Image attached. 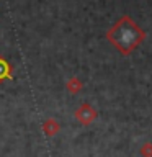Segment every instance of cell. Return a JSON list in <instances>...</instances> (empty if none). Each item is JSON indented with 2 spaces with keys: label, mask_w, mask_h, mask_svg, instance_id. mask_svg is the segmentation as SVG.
I'll return each mask as SVG.
<instances>
[{
  "label": "cell",
  "mask_w": 152,
  "mask_h": 157,
  "mask_svg": "<svg viewBox=\"0 0 152 157\" xmlns=\"http://www.w3.org/2000/svg\"><path fill=\"white\" fill-rule=\"evenodd\" d=\"M69 87H70V90H72V93H74L77 88H80V82H77L75 78H72V80L69 82Z\"/></svg>",
  "instance_id": "cell-4"
},
{
  "label": "cell",
  "mask_w": 152,
  "mask_h": 157,
  "mask_svg": "<svg viewBox=\"0 0 152 157\" xmlns=\"http://www.w3.org/2000/svg\"><path fill=\"white\" fill-rule=\"evenodd\" d=\"M12 77V69H10V64L5 61V59L0 56V80H5V78Z\"/></svg>",
  "instance_id": "cell-3"
},
{
  "label": "cell",
  "mask_w": 152,
  "mask_h": 157,
  "mask_svg": "<svg viewBox=\"0 0 152 157\" xmlns=\"http://www.w3.org/2000/svg\"><path fill=\"white\" fill-rule=\"evenodd\" d=\"M106 39L123 56H127L146 39V33L129 15H123L106 31Z\"/></svg>",
  "instance_id": "cell-1"
},
{
  "label": "cell",
  "mask_w": 152,
  "mask_h": 157,
  "mask_svg": "<svg viewBox=\"0 0 152 157\" xmlns=\"http://www.w3.org/2000/svg\"><path fill=\"white\" fill-rule=\"evenodd\" d=\"M75 116H77V120H78V121H82V123H90V121L95 120L97 113H95V110H93L92 106L82 105V106L75 111Z\"/></svg>",
  "instance_id": "cell-2"
}]
</instances>
